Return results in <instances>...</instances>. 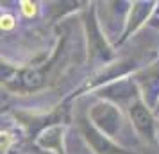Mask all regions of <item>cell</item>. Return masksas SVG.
Returning a JSON list of instances; mask_svg holds the SVG:
<instances>
[{"label":"cell","mask_w":159,"mask_h":154,"mask_svg":"<svg viewBox=\"0 0 159 154\" xmlns=\"http://www.w3.org/2000/svg\"><path fill=\"white\" fill-rule=\"evenodd\" d=\"M15 25H16V20H15L13 15H9V13H4V15H2V18H0V27L4 30L15 29Z\"/></svg>","instance_id":"cell-2"},{"label":"cell","mask_w":159,"mask_h":154,"mask_svg":"<svg viewBox=\"0 0 159 154\" xmlns=\"http://www.w3.org/2000/svg\"><path fill=\"white\" fill-rule=\"evenodd\" d=\"M20 9H22V13L27 16V18H32V16L38 13V6L34 2H29V0H22V2H20Z\"/></svg>","instance_id":"cell-1"},{"label":"cell","mask_w":159,"mask_h":154,"mask_svg":"<svg viewBox=\"0 0 159 154\" xmlns=\"http://www.w3.org/2000/svg\"><path fill=\"white\" fill-rule=\"evenodd\" d=\"M9 140H11L9 133H4V131H2V151H7V147H9Z\"/></svg>","instance_id":"cell-3"}]
</instances>
